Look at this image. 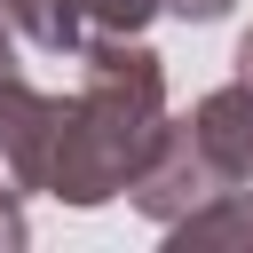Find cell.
<instances>
[{"label":"cell","instance_id":"1","mask_svg":"<svg viewBox=\"0 0 253 253\" xmlns=\"http://www.w3.org/2000/svg\"><path fill=\"white\" fill-rule=\"evenodd\" d=\"M79 87L55 95V119H47V158H40V190L55 206H111L126 198V182L150 166V150L166 142V63L158 47L134 40H87L79 55Z\"/></svg>","mask_w":253,"mask_h":253},{"label":"cell","instance_id":"2","mask_svg":"<svg viewBox=\"0 0 253 253\" xmlns=\"http://www.w3.org/2000/svg\"><path fill=\"white\" fill-rule=\"evenodd\" d=\"M182 134H190V150L206 158V174L221 182V190H237V182H253V87H213V95H198L182 119H174Z\"/></svg>","mask_w":253,"mask_h":253},{"label":"cell","instance_id":"3","mask_svg":"<svg viewBox=\"0 0 253 253\" xmlns=\"http://www.w3.org/2000/svg\"><path fill=\"white\" fill-rule=\"evenodd\" d=\"M166 237H174V253H213V245H237V253H253V182H237V190H213L206 206H190L182 221H166Z\"/></svg>","mask_w":253,"mask_h":253},{"label":"cell","instance_id":"4","mask_svg":"<svg viewBox=\"0 0 253 253\" xmlns=\"http://www.w3.org/2000/svg\"><path fill=\"white\" fill-rule=\"evenodd\" d=\"M0 24L16 32L24 55H79V40H87L79 0H0Z\"/></svg>","mask_w":253,"mask_h":253},{"label":"cell","instance_id":"5","mask_svg":"<svg viewBox=\"0 0 253 253\" xmlns=\"http://www.w3.org/2000/svg\"><path fill=\"white\" fill-rule=\"evenodd\" d=\"M150 16H158V0H79L87 40H134ZM87 40H79V47H87Z\"/></svg>","mask_w":253,"mask_h":253},{"label":"cell","instance_id":"6","mask_svg":"<svg viewBox=\"0 0 253 253\" xmlns=\"http://www.w3.org/2000/svg\"><path fill=\"white\" fill-rule=\"evenodd\" d=\"M237 0H158V16H182V24H221Z\"/></svg>","mask_w":253,"mask_h":253},{"label":"cell","instance_id":"7","mask_svg":"<svg viewBox=\"0 0 253 253\" xmlns=\"http://www.w3.org/2000/svg\"><path fill=\"white\" fill-rule=\"evenodd\" d=\"M24 237H32V229H24V198H8V190H0V253H16Z\"/></svg>","mask_w":253,"mask_h":253},{"label":"cell","instance_id":"8","mask_svg":"<svg viewBox=\"0 0 253 253\" xmlns=\"http://www.w3.org/2000/svg\"><path fill=\"white\" fill-rule=\"evenodd\" d=\"M229 63H237L229 79H237V87H253V24H245V40H237V55H229Z\"/></svg>","mask_w":253,"mask_h":253}]
</instances>
